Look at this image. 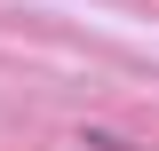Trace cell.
Returning <instances> with one entry per match:
<instances>
[{"mask_svg":"<svg viewBox=\"0 0 159 151\" xmlns=\"http://www.w3.org/2000/svg\"><path fill=\"white\" fill-rule=\"evenodd\" d=\"M80 151H135V143L111 135V127H80Z\"/></svg>","mask_w":159,"mask_h":151,"instance_id":"6da1fadb","label":"cell"}]
</instances>
